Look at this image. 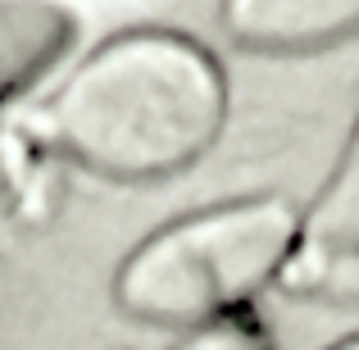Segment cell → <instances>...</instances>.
Instances as JSON below:
<instances>
[{
  "label": "cell",
  "mask_w": 359,
  "mask_h": 350,
  "mask_svg": "<svg viewBox=\"0 0 359 350\" xmlns=\"http://www.w3.org/2000/svg\"><path fill=\"white\" fill-rule=\"evenodd\" d=\"M300 245L318 255L359 250V128H355L351 146H346L341 164L327 177V187L318 191L314 210L300 223Z\"/></svg>",
  "instance_id": "obj_5"
},
{
  "label": "cell",
  "mask_w": 359,
  "mask_h": 350,
  "mask_svg": "<svg viewBox=\"0 0 359 350\" xmlns=\"http://www.w3.org/2000/svg\"><path fill=\"white\" fill-rule=\"evenodd\" d=\"M223 23L255 51H318L359 32V0H223Z\"/></svg>",
  "instance_id": "obj_3"
},
{
  "label": "cell",
  "mask_w": 359,
  "mask_h": 350,
  "mask_svg": "<svg viewBox=\"0 0 359 350\" xmlns=\"http://www.w3.org/2000/svg\"><path fill=\"white\" fill-rule=\"evenodd\" d=\"M78 36V18L60 0H0V100L32 87Z\"/></svg>",
  "instance_id": "obj_4"
},
{
  "label": "cell",
  "mask_w": 359,
  "mask_h": 350,
  "mask_svg": "<svg viewBox=\"0 0 359 350\" xmlns=\"http://www.w3.org/2000/svg\"><path fill=\"white\" fill-rule=\"evenodd\" d=\"M300 250V219L278 196L232 201L159 228L123 260L114 300L155 328H210L237 318Z\"/></svg>",
  "instance_id": "obj_2"
},
{
  "label": "cell",
  "mask_w": 359,
  "mask_h": 350,
  "mask_svg": "<svg viewBox=\"0 0 359 350\" xmlns=\"http://www.w3.org/2000/svg\"><path fill=\"white\" fill-rule=\"evenodd\" d=\"M177 350H269L264 332L245 318H223V323H210V328H196Z\"/></svg>",
  "instance_id": "obj_7"
},
{
  "label": "cell",
  "mask_w": 359,
  "mask_h": 350,
  "mask_svg": "<svg viewBox=\"0 0 359 350\" xmlns=\"http://www.w3.org/2000/svg\"><path fill=\"white\" fill-rule=\"evenodd\" d=\"M282 287L327 305H355L359 309V250L351 255H318L300 245L291 264L282 269Z\"/></svg>",
  "instance_id": "obj_6"
},
{
  "label": "cell",
  "mask_w": 359,
  "mask_h": 350,
  "mask_svg": "<svg viewBox=\"0 0 359 350\" xmlns=\"http://www.w3.org/2000/svg\"><path fill=\"white\" fill-rule=\"evenodd\" d=\"M228 114L223 73L201 46L132 32L100 46L36 114V137L114 182L182 173L214 146Z\"/></svg>",
  "instance_id": "obj_1"
},
{
  "label": "cell",
  "mask_w": 359,
  "mask_h": 350,
  "mask_svg": "<svg viewBox=\"0 0 359 350\" xmlns=\"http://www.w3.org/2000/svg\"><path fill=\"white\" fill-rule=\"evenodd\" d=\"M332 350H359V337H351V342H341V346H332Z\"/></svg>",
  "instance_id": "obj_8"
}]
</instances>
